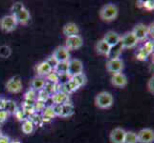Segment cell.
<instances>
[{
    "mask_svg": "<svg viewBox=\"0 0 154 143\" xmlns=\"http://www.w3.org/2000/svg\"><path fill=\"white\" fill-rule=\"evenodd\" d=\"M119 13L118 7L115 4H106L100 10V17L103 21H113L117 18Z\"/></svg>",
    "mask_w": 154,
    "mask_h": 143,
    "instance_id": "cell-1",
    "label": "cell"
},
{
    "mask_svg": "<svg viewBox=\"0 0 154 143\" xmlns=\"http://www.w3.org/2000/svg\"><path fill=\"white\" fill-rule=\"evenodd\" d=\"M114 98L112 94L108 92H100L97 94L95 98L96 106L100 109H108L113 105Z\"/></svg>",
    "mask_w": 154,
    "mask_h": 143,
    "instance_id": "cell-2",
    "label": "cell"
},
{
    "mask_svg": "<svg viewBox=\"0 0 154 143\" xmlns=\"http://www.w3.org/2000/svg\"><path fill=\"white\" fill-rule=\"evenodd\" d=\"M17 26V19L13 14L11 15H5V16L0 20V28L2 31L6 33H11L15 30Z\"/></svg>",
    "mask_w": 154,
    "mask_h": 143,
    "instance_id": "cell-3",
    "label": "cell"
},
{
    "mask_svg": "<svg viewBox=\"0 0 154 143\" xmlns=\"http://www.w3.org/2000/svg\"><path fill=\"white\" fill-rule=\"evenodd\" d=\"M68 76L70 77L83 73V64L79 59H70L68 61Z\"/></svg>",
    "mask_w": 154,
    "mask_h": 143,
    "instance_id": "cell-4",
    "label": "cell"
},
{
    "mask_svg": "<svg viewBox=\"0 0 154 143\" xmlns=\"http://www.w3.org/2000/svg\"><path fill=\"white\" fill-rule=\"evenodd\" d=\"M83 45V39L81 35H73V36H69L66 38L65 41V48L69 51H75L79 50V48H82Z\"/></svg>",
    "mask_w": 154,
    "mask_h": 143,
    "instance_id": "cell-5",
    "label": "cell"
},
{
    "mask_svg": "<svg viewBox=\"0 0 154 143\" xmlns=\"http://www.w3.org/2000/svg\"><path fill=\"white\" fill-rule=\"evenodd\" d=\"M137 38L135 37V35L132 34V31H128V33L125 34L123 36H121L120 43L123 47V49H131L134 48L138 44Z\"/></svg>",
    "mask_w": 154,
    "mask_h": 143,
    "instance_id": "cell-6",
    "label": "cell"
},
{
    "mask_svg": "<svg viewBox=\"0 0 154 143\" xmlns=\"http://www.w3.org/2000/svg\"><path fill=\"white\" fill-rule=\"evenodd\" d=\"M6 89L7 91L12 94H17L22 90V82L21 78L18 76H13L10 78L6 83Z\"/></svg>",
    "mask_w": 154,
    "mask_h": 143,
    "instance_id": "cell-7",
    "label": "cell"
},
{
    "mask_svg": "<svg viewBox=\"0 0 154 143\" xmlns=\"http://www.w3.org/2000/svg\"><path fill=\"white\" fill-rule=\"evenodd\" d=\"M138 143H153L154 141V131L149 128L142 129L137 134Z\"/></svg>",
    "mask_w": 154,
    "mask_h": 143,
    "instance_id": "cell-8",
    "label": "cell"
},
{
    "mask_svg": "<svg viewBox=\"0 0 154 143\" xmlns=\"http://www.w3.org/2000/svg\"><path fill=\"white\" fill-rule=\"evenodd\" d=\"M53 56L56 58V60L58 63L68 62L70 60V54H69V51L64 46L57 47L54 51V52H53Z\"/></svg>",
    "mask_w": 154,
    "mask_h": 143,
    "instance_id": "cell-9",
    "label": "cell"
},
{
    "mask_svg": "<svg viewBox=\"0 0 154 143\" xmlns=\"http://www.w3.org/2000/svg\"><path fill=\"white\" fill-rule=\"evenodd\" d=\"M124 69V62L122 61L120 58H116V59H109L106 63V70L109 73H122Z\"/></svg>",
    "mask_w": 154,
    "mask_h": 143,
    "instance_id": "cell-10",
    "label": "cell"
},
{
    "mask_svg": "<svg viewBox=\"0 0 154 143\" xmlns=\"http://www.w3.org/2000/svg\"><path fill=\"white\" fill-rule=\"evenodd\" d=\"M132 34L135 35V37L137 38L138 41L145 40L146 38V36L148 35V28L145 24L139 23L132 30Z\"/></svg>",
    "mask_w": 154,
    "mask_h": 143,
    "instance_id": "cell-11",
    "label": "cell"
},
{
    "mask_svg": "<svg viewBox=\"0 0 154 143\" xmlns=\"http://www.w3.org/2000/svg\"><path fill=\"white\" fill-rule=\"evenodd\" d=\"M125 136V131L123 128H115L110 133V141L112 143H124Z\"/></svg>",
    "mask_w": 154,
    "mask_h": 143,
    "instance_id": "cell-12",
    "label": "cell"
},
{
    "mask_svg": "<svg viewBox=\"0 0 154 143\" xmlns=\"http://www.w3.org/2000/svg\"><path fill=\"white\" fill-rule=\"evenodd\" d=\"M111 83H112V85H114L115 87L124 88L127 84V78L123 73H114L112 77H111Z\"/></svg>",
    "mask_w": 154,
    "mask_h": 143,
    "instance_id": "cell-13",
    "label": "cell"
},
{
    "mask_svg": "<svg viewBox=\"0 0 154 143\" xmlns=\"http://www.w3.org/2000/svg\"><path fill=\"white\" fill-rule=\"evenodd\" d=\"M106 43H107L110 47H113L115 45H117L118 43H120V39L121 36L119 35V34H117L116 31H109L104 34V37L103 38Z\"/></svg>",
    "mask_w": 154,
    "mask_h": 143,
    "instance_id": "cell-14",
    "label": "cell"
},
{
    "mask_svg": "<svg viewBox=\"0 0 154 143\" xmlns=\"http://www.w3.org/2000/svg\"><path fill=\"white\" fill-rule=\"evenodd\" d=\"M14 16L15 17V19H17V24L19 23L21 25L28 24V22H29L30 19H31L30 13H29V10L26 9V8L22 9L21 10H19V12L17 13H15Z\"/></svg>",
    "mask_w": 154,
    "mask_h": 143,
    "instance_id": "cell-15",
    "label": "cell"
},
{
    "mask_svg": "<svg viewBox=\"0 0 154 143\" xmlns=\"http://www.w3.org/2000/svg\"><path fill=\"white\" fill-rule=\"evenodd\" d=\"M52 100L55 105H63V104L68 103L69 97H68V94L57 91L55 94H52Z\"/></svg>",
    "mask_w": 154,
    "mask_h": 143,
    "instance_id": "cell-16",
    "label": "cell"
},
{
    "mask_svg": "<svg viewBox=\"0 0 154 143\" xmlns=\"http://www.w3.org/2000/svg\"><path fill=\"white\" fill-rule=\"evenodd\" d=\"M79 31V27L75 23H67L62 29V33L66 37L73 36V35H78Z\"/></svg>",
    "mask_w": 154,
    "mask_h": 143,
    "instance_id": "cell-17",
    "label": "cell"
},
{
    "mask_svg": "<svg viewBox=\"0 0 154 143\" xmlns=\"http://www.w3.org/2000/svg\"><path fill=\"white\" fill-rule=\"evenodd\" d=\"M52 72H53L52 68L48 65V63L46 61L41 62L36 66V73H38V75L41 77L49 76Z\"/></svg>",
    "mask_w": 154,
    "mask_h": 143,
    "instance_id": "cell-18",
    "label": "cell"
},
{
    "mask_svg": "<svg viewBox=\"0 0 154 143\" xmlns=\"http://www.w3.org/2000/svg\"><path fill=\"white\" fill-rule=\"evenodd\" d=\"M122 51H123V47H122L121 43H118L113 47H110L109 52L107 55L108 59H116V58H119L122 54Z\"/></svg>",
    "mask_w": 154,
    "mask_h": 143,
    "instance_id": "cell-19",
    "label": "cell"
},
{
    "mask_svg": "<svg viewBox=\"0 0 154 143\" xmlns=\"http://www.w3.org/2000/svg\"><path fill=\"white\" fill-rule=\"evenodd\" d=\"M96 50H97V52H98L99 55L107 56L108 52H109V50H110V46L107 43H106V42L103 39H102V40H100L97 43Z\"/></svg>",
    "mask_w": 154,
    "mask_h": 143,
    "instance_id": "cell-20",
    "label": "cell"
},
{
    "mask_svg": "<svg viewBox=\"0 0 154 143\" xmlns=\"http://www.w3.org/2000/svg\"><path fill=\"white\" fill-rule=\"evenodd\" d=\"M45 79L43 77H41V76H35L33 80H32V83H31V85H32V88H33L34 91H41L42 89L44 88L45 86Z\"/></svg>",
    "mask_w": 154,
    "mask_h": 143,
    "instance_id": "cell-21",
    "label": "cell"
},
{
    "mask_svg": "<svg viewBox=\"0 0 154 143\" xmlns=\"http://www.w3.org/2000/svg\"><path fill=\"white\" fill-rule=\"evenodd\" d=\"M35 129V124L33 123V121L26 119L24 122L22 123V132L26 135H30L34 132Z\"/></svg>",
    "mask_w": 154,
    "mask_h": 143,
    "instance_id": "cell-22",
    "label": "cell"
},
{
    "mask_svg": "<svg viewBox=\"0 0 154 143\" xmlns=\"http://www.w3.org/2000/svg\"><path fill=\"white\" fill-rule=\"evenodd\" d=\"M54 72L58 76L61 75H66L68 73V62H61V63H57V67L55 68Z\"/></svg>",
    "mask_w": 154,
    "mask_h": 143,
    "instance_id": "cell-23",
    "label": "cell"
},
{
    "mask_svg": "<svg viewBox=\"0 0 154 143\" xmlns=\"http://www.w3.org/2000/svg\"><path fill=\"white\" fill-rule=\"evenodd\" d=\"M124 143H138V137L135 132L128 131L125 132Z\"/></svg>",
    "mask_w": 154,
    "mask_h": 143,
    "instance_id": "cell-24",
    "label": "cell"
},
{
    "mask_svg": "<svg viewBox=\"0 0 154 143\" xmlns=\"http://www.w3.org/2000/svg\"><path fill=\"white\" fill-rule=\"evenodd\" d=\"M74 113V107L71 104H63L61 105V112L60 116H70Z\"/></svg>",
    "mask_w": 154,
    "mask_h": 143,
    "instance_id": "cell-25",
    "label": "cell"
},
{
    "mask_svg": "<svg viewBox=\"0 0 154 143\" xmlns=\"http://www.w3.org/2000/svg\"><path fill=\"white\" fill-rule=\"evenodd\" d=\"M12 55V49L8 45L0 46V57L1 58H8Z\"/></svg>",
    "mask_w": 154,
    "mask_h": 143,
    "instance_id": "cell-26",
    "label": "cell"
},
{
    "mask_svg": "<svg viewBox=\"0 0 154 143\" xmlns=\"http://www.w3.org/2000/svg\"><path fill=\"white\" fill-rule=\"evenodd\" d=\"M71 78H72V80L77 84V86L79 88L83 86L84 84L86 83V77H85V76L83 75V73H81V75H78L76 76H73Z\"/></svg>",
    "mask_w": 154,
    "mask_h": 143,
    "instance_id": "cell-27",
    "label": "cell"
},
{
    "mask_svg": "<svg viewBox=\"0 0 154 143\" xmlns=\"http://www.w3.org/2000/svg\"><path fill=\"white\" fill-rule=\"evenodd\" d=\"M15 110H17V105H15V103L12 101V100H6L4 111H6L8 114H14L15 113Z\"/></svg>",
    "mask_w": 154,
    "mask_h": 143,
    "instance_id": "cell-28",
    "label": "cell"
},
{
    "mask_svg": "<svg viewBox=\"0 0 154 143\" xmlns=\"http://www.w3.org/2000/svg\"><path fill=\"white\" fill-rule=\"evenodd\" d=\"M56 115L54 110H53V106H50V107H46L45 109H43V118H55Z\"/></svg>",
    "mask_w": 154,
    "mask_h": 143,
    "instance_id": "cell-29",
    "label": "cell"
},
{
    "mask_svg": "<svg viewBox=\"0 0 154 143\" xmlns=\"http://www.w3.org/2000/svg\"><path fill=\"white\" fill-rule=\"evenodd\" d=\"M24 5L22 3H20V2H15L13 4V6H12V13H13V15H14L15 13H17L19 10H21L22 9H24Z\"/></svg>",
    "mask_w": 154,
    "mask_h": 143,
    "instance_id": "cell-30",
    "label": "cell"
},
{
    "mask_svg": "<svg viewBox=\"0 0 154 143\" xmlns=\"http://www.w3.org/2000/svg\"><path fill=\"white\" fill-rule=\"evenodd\" d=\"M50 97V94L48 92H46L44 89H42L41 91H39L38 93V100L42 102H45V100L48 99V97Z\"/></svg>",
    "mask_w": 154,
    "mask_h": 143,
    "instance_id": "cell-31",
    "label": "cell"
},
{
    "mask_svg": "<svg viewBox=\"0 0 154 143\" xmlns=\"http://www.w3.org/2000/svg\"><path fill=\"white\" fill-rule=\"evenodd\" d=\"M149 55V54L146 52V51H145L144 49H140V51L138 52V54H137V58L139 60H146V58H147V56Z\"/></svg>",
    "mask_w": 154,
    "mask_h": 143,
    "instance_id": "cell-32",
    "label": "cell"
},
{
    "mask_svg": "<svg viewBox=\"0 0 154 143\" xmlns=\"http://www.w3.org/2000/svg\"><path fill=\"white\" fill-rule=\"evenodd\" d=\"M46 62L48 63V65L52 68V70L54 71L55 70V68L57 67V61L56 60V58L53 56V55H51L50 57H48L47 58V60H46Z\"/></svg>",
    "mask_w": 154,
    "mask_h": 143,
    "instance_id": "cell-33",
    "label": "cell"
},
{
    "mask_svg": "<svg viewBox=\"0 0 154 143\" xmlns=\"http://www.w3.org/2000/svg\"><path fill=\"white\" fill-rule=\"evenodd\" d=\"M47 78H48L49 82L51 83H54V84L58 83V75H57L54 71H53L49 76H47Z\"/></svg>",
    "mask_w": 154,
    "mask_h": 143,
    "instance_id": "cell-34",
    "label": "cell"
},
{
    "mask_svg": "<svg viewBox=\"0 0 154 143\" xmlns=\"http://www.w3.org/2000/svg\"><path fill=\"white\" fill-rule=\"evenodd\" d=\"M143 7L147 10H153L154 1H152V0H146V1H144L143 2Z\"/></svg>",
    "mask_w": 154,
    "mask_h": 143,
    "instance_id": "cell-35",
    "label": "cell"
},
{
    "mask_svg": "<svg viewBox=\"0 0 154 143\" xmlns=\"http://www.w3.org/2000/svg\"><path fill=\"white\" fill-rule=\"evenodd\" d=\"M153 48H154V46H153V42L152 41H148V42H146V43L144 45V47H143V49H144L145 51H146L148 54H151V52H153Z\"/></svg>",
    "mask_w": 154,
    "mask_h": 143,
    "instance_id": "cell-36",
    "label": "cell"
},
{
    "mask_svg": "<svg viewBox=\"0 0 154 143\" xmlns=\"http://www.w3.org/2000/svg\"><path fill=\"white\" fill-rule=\"evenodd\" d=\"M147 89L151 94H154V77H150V79L147 82Z\"/></svg>",
    "mask_w": 154,
    "mask_h": 143,
    "instance_id": "cell-37",
    "label": "cell"
},
{
    "mask_svg": "<svg viewBox=\"0 0 154 143\" xmlns=\"http://www.w3.org/2000/svg\"><path fill=\"white\" fill-rule=\"evenodd\" d=\"M35 97V91H34L33 89H32L31 91H29L27 94H25V98L28 99L29 101H30V100H34Z\"/></svg>",
    "mask_w": 154,
    "mask_h": 143,
    "instance_id": "cell-38",
    "label": "cell"
},
{
    "mask_svg": "<svg viewBox=\"0 0 154 143\" xmlns=\"http://www.w3.org/2000/svg\"><path fill=\"white\" fill-rule=\"evenodd\" d=\"M9 116V114L6 112V111L4 110H0V122H4L5 120H6L8 118Z\"/></svg>",
    "mask_w": 154,
    "mask_h": 143,
    "instance_id": "cell-39",
    "label": "cell"
},
{
    "mask_svg": "<svg viewBox=\"0 0 154 143\" xmlns=\"http://www.w3.org/2000/svg\"><path fill=\"white\" fill-rule=\"evenodd\" d=\"M0 143H10V139L6 136H0Z\"/></svg>",
    "mask_w": 154,
    "mask_h": 143,
    "instance_id": "cell-40",
    "label": "cell"
},
{
    "mask_svg": "<svg viewBox=\"0 0 154 143\" xmlns=\"http://www.w3.org/2000/svg\"><path fill=\"white\" fill-rule=\"evenodd\" d=\"M5 103H6V99H2V98H0V110H4Z\"/></svg>",
    "mask_w": 154,
    "mask_h": 143,
    "instance_id": "cell-41",
    "label": "cell"
},
{
    "mask_svg": "<svg viewBox=\"0 0 154 143\" xmlns=\"http://www.w3.org/2000/svg\"><path fill=\"white\" fill-rule=\"evenodd\" d=\"M147 28H148V35L153 36V23L150 24L149 27H147Z\"/></svg>",
    "mask_w": 154,
    "mask_h": 143,
    "instance_id": "cell-42",
    "label": "cell"
},
{
    "mask_svg": "<svg viewBox=\"0 0 154 143\" xmlns=\"http://www.w3.org/2000/svg\"><path fill=\"white\" fill-rule=\"evenodd\" d=\"M10 143H20V142L17 140H13V141H10Z\"/></svg>",
    "mask_w": 154,
    "mask_h": 143,
    "instance_id": "cell-43",
    "label": "cell"
},
{
    "mask_svg": "<svg viewBox=\"0 0 154 143\" xmlns=\"http://www.w3.org/2000/svg\"><path fill=\"white\" fill-rule=\"evenodd\" d=\"M2 136V133H1V131H0V136Z\"/></svg>",
    "mask_w": 154,
    "mask_h": 143,
    "instance_id": "cell-44",
    "label": "cell"
},
{
    "mask_svg": "<svg viewBox=\"0 0 154 143\" xmlns=\"http://www.w3.org/2000/svg\"><path fill=\"white\" fill-rule=\"evenodd\" d=\"M1 124H2V123H1V122H0V127H1Z\"/></svg>",
    "mask_w": 154,
    "mask_h": 143,
    "instance_id": "cell-45",
    "label": "cell"
}]
</instances>
